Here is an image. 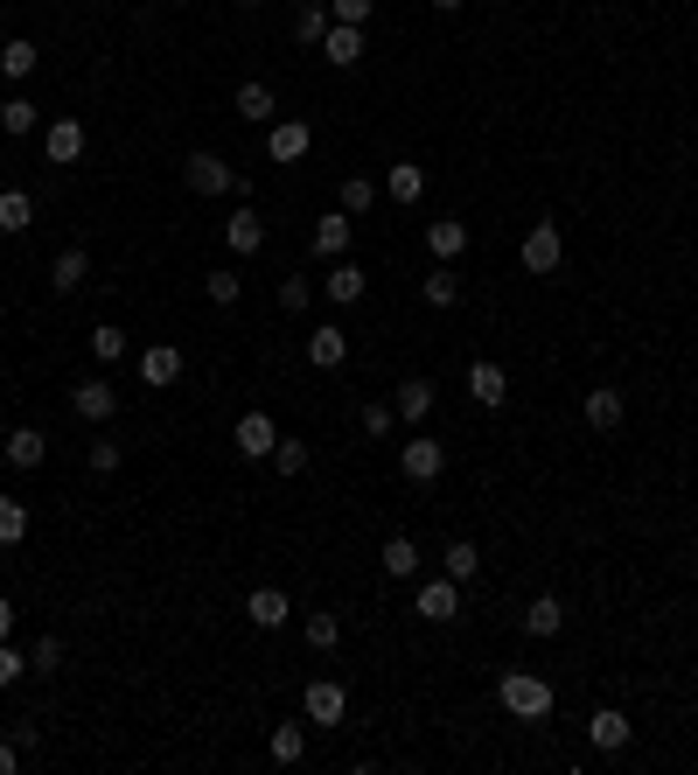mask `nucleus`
<instances>
[{"instance_id":"nucleus-7","label":"nucleus","mask_w":698,"mask_h":775,"mask_svg":"<svg viewBox=\"0 0 698 775\" xmlns=\"http://www.w3.org/2000/svg\"><path fill=\"white\" fill-rule=\"evenodd\" d=\"M300 706H308V720H314V727H335V720L350 713V685H343V677H314Z\"/></svg>"},{"instance_id":"nucleus-2","label":"nucleus","mask_w":698,"mask_h":775,"mask_svg":"<svg viewBox=\"0 0 698 775\" xmlns=\"http://www.w3.org/2000/svg\"><path fill=\"white\" fill-rule=\"evenodd\" d=\"M496 698H503V713H517V720H545V713H552V685H545L538 671H503Z\"/></svg>"},{"instance_id":"nucleus-47","label":"nucleus","mask_w":698,"mask_h":775,"mask_svg":"<svg viewBox=\"0 0 698 775\" xmlns=\"http://www.w3.org/2000/svg\"><path fill=\"white\" fill-rule=\"evenodd\" d=\"M391 426H399V412H391V406H364V433H370V441H385Z\"/></svg>"},{"instance_id":"nucleus-34","label":"nucleus","mask_w":698,"mask_h":775,"mask_svg":"<svg viewBox=\"0 0 698 775\" xmlns=\"http://www.w3.org/2000/svg\"><path fill=\"white\" fill-rule=\"evenodd\" d=\"M420 294H426V308H455V300H461V273L455 266H433L420 280Z\"/></svg>"},{"instance_id":"nucleus-48","label":"nucleus","mask_w":698,"mask_h":775,"mask_svg":"<svg viewBox=\"0 0 698 775\" xmlns=\"http://www.w3.org/2000/svg\"><path fill=\"white\" fill-rule=\"evenodd\" d=\"M14 768H22V748H14V741H0V775H14Z\"/></svg>"},{"instance_id":"nucleus-36","label":"nucleus","mask_w":698,"mask_h":775,"mask_svg":"<svg viewBox=\"0 0 698 775\" xmlns=\"http://www.w3.org/2000/svg\"><path fill=\"white\" fill-rule=\"evenodd\" d=\"M203 294L217 300V308H238V294H244V280L231 266H217V273H203Z\"/></svg>"},{"instance_id":"nucleus-1","label":"nucleus","mask_w":698,"mask_h":775,"mask_svg":"<svg viewBox=\"0 0 698 775\" xmlns=\"http://www.w3.org/2000/svg\"><path fill=\"white\" fill-rule=\"evenodd\" d=\"M182 182L196 189V196H238V203H252V182L238 175L224 155H210V147H196V155H182Z\"/></svg>"},{"instance_id":"nucleus-19","label":"nucleus","mask_w":698,"mask_h":775,"mask_svg":"<svg viewBox=\"0 0 698 775\" xmlns=\"http://www.w3.org/2000/svg\"><path fill=\"white\" fill-rule=\"evenodd\" d=\"M621 420H629V399H621L615 385H594V391H587V426H594V433H615Z\"/></svg>"},{"instance_id":"nucleus-22","label":"nucleus","mask_w":698,"mask_h":775,"mask_svg":"<svg viewBox=\"0 0 698 775\" xmlns=\"http://www.w3.org/2000/svg\"><path fill=\"white\" fill-rule=\"evenodd\" d=\"M350 210H329V217H314V252L322 259H350Z\"/></svg>"},{"instance_id":"nucleus-14","label":"nucleus","mask_w":698,"mask_h":775,"mask_svg":"<svg viewBox=\"0 0 698 775\" xmlns=\"http://www.w3.org/2000/svg\"><path fill=\"white\" fill-rule=\"evenodd\" d=\"M224 244H231L238 259H252V252H266V224H259V210H231V224H224Z\"/></svg>"},{"instance_id":"nucleus-28","label":"nucleus","mask_w":698,"mask_h":775,"mask_svg":"<svg viewBox=\"0 0 698 775\" xmlns=\"http://www.w3.org/2000/svg\"><path fill=\"white\" fill-rule=\"evenodd\" d=\"M35 64H43V49H35L28 35H14V43L0 49V78H8V84H22V78H35Z\"/></svg>"},{"instance_id":"nucleus-8","label":"nucleus","mask_w":698,"mask_h":775,"mask_svg":"<svg viewBox=\"0 0 698 775\" xmlns=\"http://www.w3.org/2000/svg\"><path fill=\"white\" fill-rule=\"evenodd\" d=\"M70 412L91 420V426H105L112 412H119V391H112L105 377H84V385H70Z\"/></svg>"},{"instance_id":"nucleus-12","label":"nucleus","mask_w":698,"mask_h":775,"mask_svg":"<svg viewBox=\"0 0 698 775\" xmlns=\"http://www.w3.org/2000/svg\"><path fill=\"white\" fill-rule=\"evenodd\" d=\"M412 608H420V622H455V615H461V580H447V573L426 580Z\"/></svg>"},{"instance_id":"nucleus-18","label":"nucleus","mask_w":698,"mask_h":775,"mask_svg":"<svg viewBox=\"0 0 698 775\" xmlns=\"http://www.w3.org/2000/svg\"><path fill=\"white\" fill-rule=\"evenodd\" d=\"M587 741H594L600 754H621V748H629V713H621V706H600L594 720H587Z\"/></svg>"},{"instance_id":"nucleus-43","label":"nucleus","mask_w":698,"mask_h":775,"mask_svg":"<svg viewBox=\"0 0 698 775\" xmlns=\"http://www.w3.org/2000/svg\"><path fill=\"white\" fill-rule=\"evenodd\" d=\"M308 300H314V287H308L300 273H287V280H279V308H287V315H308Z\"/></svg>"},{"instance_id":"nucleus-9","label":"nucleus","mask_w":698,"mask_h":775,"mask_svg":"<svg viewBox=\"0 0 698 775\" xmlns=\"http://www.w3.org/2000/svg\"><path fill=\"white\" fill-rule=\"evenodd\" d=\"M273 447H279L273 412H244V420H238V455L244 461H273Z\"/></svg>"},{"instance_id":"nucleus-16","label":"nucleus","mask_w":698,"mask_h":775,"mask_svg":"<svg viewBox=\"0 0 698 775\" xmlns=\"http://www.w3.org/2000/svg\"><path fill=\"white\" fill-rule=\"evenodd\" d=\"M364 287H370V280H364V266H356V259H335L329 280H322V294L335 300V308H356V300H364Z\"/></svg>"},{"instance_id":"nucleus-35","label":"nucleus","mask_w":698,"mask_h":775,"mask_svg":"<svg viewBox=\"0 0 698 775\" xmlns=\"http://www.w3.org/2000/svg\"><path fill=\"white\" fill-rule=\"evenodd\" d=\"M35 224V196L28 189H0V231H28Z\"/></svg>"},{"instance_id":"nucleus-45","label":"nucleus","mask_w":698,"mask_h":775,"mask_svg":"<svg viewBox=\"0 0 698 775\" xmlns=\"http://www.w3.org/2000/svg\"><path fill=\"white\" fill-rule=\"evenodd\" d=\"M22 671H28V650H14V636H8V642H0V692H8Z\"/></svg>"},{"instance_id":"nucleus-50","label":"nucleus","mask_w":698,"mask_h":775,"mask_svg":"<svg viewBox=\"0 0 698 775\" xmlns=\"http://www.w3.org/2000/svg\"><path fill=\"white\" fill-rule=\"evenodd\" d=\"M433 8H440V14H461V0H433Z\"/></svg>"},{"instance_id":"nucleus-3","label":"nucleus","mask_w":698,"mask_h":775,"mask_svg":"<svg viewBox=\"0 0 698 775\" xmlns=\"http://www.w3.org/2000/svg\"><path fill=\"white\" fill-rule=\"evenodd\" d=\"M559 259H565V231L552 217H538L531 231H524V244H517V266L524 273H559Z\"/></svg>"},{"instance_id":"nucleus-5","label":"nucleus","mask_w":698,"mask_h":775,"mask_svg":"<svg viewBox=\"0 0 698 775\" xmlns=\"http://www.w3.org/2000/svg\"><path fill=\"white\" fill-rule=\"evenodd\" d=\"M399 468H405V482H440L447 441H433V433H412V441L399 447Z\"/></svg>"},{"instance_id":"nucleus-23","label":"nucleus","mask_w":698,"mask_h":775,"mask_svg":"<svg viewBox=\"0 0 698 775\" xmlns=\"http://www.w3.org/2000/svg\"><path fill=\"white\" fill-rule=\"evenodd\" d=\"M0 455H8L14 468H43V461H49V441H43V426H14Z\"/></svg>"},{"instance_id":"nucleus-6","label":"nucleus","mask_w":698,"mask_h":775,"mask_svg":"<svg viewBox=\"0 0 698 775\" xmlns=\"http://www.w3.org/2000/svg\"><path fill=\"white\" fill-rule=\"evenodd\" d=\"M266 155H273L279 168L308 161V155H314V126H308V119H273V126H266Z\"/></svg>"},{"instance_id":"nucleus-41","label":"nucleus","mask_w":698,"mask_h":775,"mask_svg":"<svg viewBox=\"0 0 698 775\" xmlns=\"http://www.w3.org/2000/svg\"><path fill=\"white\" fill-rule=\"evenodd\" d=\"M91 356H99V364H119V356H126V329H112V321H105V329H91Z\"/></svg>"},{"instance_id":"nucleus-25","label":"nucleus","mask_w":698,"mask_h":775,"mask_svg":"<svg viewBox=\"0 0 698 775\" xmlns=\"http://www.w3.org/2000/svg\"><path fill=\"white\" fill-rule=\"evenodd\" d=\"M391 412H399L405 426H420L426 412H433V385H426V377H405V385L391 391Z\"/></svg>"},{"instance_id":"nucleus-10","label":"nucleus","mask_w":698,"mask_h":775,"mask_svg":"<svg viewBox=\"0 0 698 775\" xmlns=\"http://www.w3.org/2000/svg\"><path fill=\"white\" fill-rule=\"evenodd\" d=\"M84 280H91V252L84 244H64V252L49 259V287L70 300V294H84Z\"/></svg>"},{"instance_id":"nucleus-53","label":"nucleus","mask_w":698,"mask_h":775,"mask_svg":"<svg viewBox=\"0 0 698 775\" xmlns=\"http://www.w3.org/2000/svg\"><path fill=\"white\" fill-rule=\"evenodd\" d=\"M0 503H8V497H0Z\"/></svg>"},{"instance_id":"nucleus-38","label":"nucleus","mask_w":698,"mask_h":775,"mask_svg":"<svg viewBox=\"0 0 698 775\" xmlns=\"http://www.w3.org/2000/svg\"><path fill=\"white\" fill-rule=\"evenodd\" d=\"M266 748H273V762H300V754H308V733L287 720V727H273V741H266Z\"/></svg>"},{"instance_id":"nucleus-13","label":"nucleus","mask_w":698,"mask_h":775,"mask_svg":"<svg viewBox=\"0 0 698 775\" xmlns=\"http://www.w3.org/2000/svg\"><path fill=\"white\" fill-rule=\"evenodd\" d=\"M468 399L489 406V412L511 399V377H503V364H489V356H482V364H468Z\"/></svg>"},{"instance_id":"nucleus-29","label":"nucleus","mask_w":698,"mask_h":775,"mask_svg":"<svg viewBox=\"0 0 698 775\" xmlns=\"http://www.w3.org/2000/svg\"><path fill=\"white\" fill-rule=\"evenodd\" d=\"M377 196H385V182H370V175H343V196H335V210L364 217V210H377Z\"/></svg>"},{"instance_id":"nucleus-46","label":"nucleus","mask_w":698,"mask_h":775,"mask_svg":"<svg viewBox=\"0 0 698 775\" xmlns=\"http://www.w3.org/2000/svg\"><path fill=\"white\" fill-rule=\"evenodd\" d=\"M370 8H377V0H329V14H335V22H350V29H364Z\"/></svg>"},{"instance_id":"nucleus-40","label":"nucleus","mask_w":698,"mask_h":775,"mask_svg":"<svg viewBox=\"0 0 698 775\" xmlns=\"http://www.w3.org/2000/svg\"><path fill=\"white\" fill-rule=\"evenodd\" d=\"M22 538H28V503L8 497V503H0V545H22Z\"/></svg>"},{"instance_id":"nucleus-15","label":"nucleus","mask_w":698,"mask_h":775,"mask_svg":"<svg viewBox=\"0 0 698 775\" xmlns=\"http://www.w3.org/2000/svg\"><path fill=\"white\" fill-rule=\"evenodd\" d=\"M308 364H314V371H343V364H350V335L335 329V321H322V329L308 335Z\"/></svg>"},{"instance_id":"nucleus-42","label":"nucleus","mask_w":698,"mask_h":775,"mask_svg":"<svg viewBox=\"0 0 698 775\" xmlns=\"http://www.w3.org/2000/svg\"><path fill=\"white\" fill-rule=\"evenodd\" d=\"M64 664V636H35L28 642V671H56Z\"/></svg>"},{"instance_id":"nucleus-52","label":"nucleus","mask_w":698,"mask_h":775,"mask_svg":"<svg viewBox=\"0 0 698 775\" xmlns=\"http://www.w3.org/2000/svg\"><path fill=\"white\" fill-rule=\"evenodd\" d=\"M0 189H8V175H0Z\"/></svg>"},{"instance_id":"nucleus-49","label":"nucleus","mask_w":698,"mask_h":775,"mask_svg":"<svg viewBox=\"0 0 698 775\" xmlns=\"http://www.w3.org/2000/svg\"><path fill=\"white\" fill-rule=\"evenodd\" d=\"M8 636H14V601L0 594V642H8Z\"/></svg>"},{"instance_id":"nucleus-51","label":"nucleus","mask_w":698,"mask_h":775,"mask_svg":"<svg viewBox=\"0 0 698 775\" xmlns=\"http://www.w3.org/2000/svg\"><path fill=\"white\" fill-rule=\"evenodd\" d=\"M238 8H259V0H238Z\"/></svg>"},{"instance_id":"nucleus-32","label":"nucleus","mask_w":698,"mask_h":775,"mask_svg":"<svg viewBox=\"0 0 698 775\" xmlns=\"http://www.w3.org/2000/svg\"><path fill=\"white\" fill-rule=\"evenodd\" d=\"M329 22H335V14H329V0H300V14H294V43H314V49H322Z\"/></svg>"},{"instance_id":"nucleus-17","label":"nucleus","mask_w":698,"mask_h":775,"mask_svg":"<svg viewBox=\"0 0 698 775\" xmlns=\"http://www.w3.org/2000/svg\"><path fill=\"white\" fill-rule=\"evenodd\" d=\"M322 56L335 70H356L364 64V29H350V22H329V35H322Z\"/></svg>"},{"instance_id":"nucleus-37","label":"nucleus","mask_w":698,"mask_h":775,"mask_svg":"<svg viewBox=\"0 0 698 775\" xmlns=\"http://www.w3.org/2000/svg\"><path fill=\"white\" fill-rule=\"evenodd\" d=\"M300 636H308V650H335V642H343V622H335V615H308V622H300Z\"/></svg>"},{"instance_id":"nucleus-30","label":"nucleus","mask_w":698,"mask_h":775,"mask_svg":"<svg viewBox=\"0 0 698 775\" xmlns=\"http://www.w3.org/2000/svg\"><path fill=\"white\" fill-rule=\"evenodd\" d=\"M377 566H385L391 580H412V573H420V545H412L405 532H399V538H385V552H377Z\"/></svg>"},{"instance_id":"nucleus-26","label":"nucleus","mask_w":698,"mask_h":775,"mask_svg":"<svg viewBox=\"0 0 698 775\" xmlns=\"http://www.w3.org/2000/svg\"><path fill=\"white\" fill-rule=\"evenodd\" d=\"M238 119L273 126V84H266V78H244V84H238Z\"/></svg>"},{"instance_id":"nucleus-33","label":"nucleus","mask_w":698,"mask_h":775,"mask_svg":"<svg viewBox=\"0 0 698 775\" xmlns=\"http://www.w3.org/2000/svg\"><path fill=\"white\" fill-rule=\"evenodd\" d=\"M524 629H531V636H559L565 629V601L559 594H538L531 608H524Z\"/></svg>"},{"instance_id":"nucleus-31","label":"nucleus","mask_w":698,"mask_h":775,"mask_svg":"<svg viewBox=\"0 0 698 775\" xmlns=\"http://www.w3.org/2000/svg\"><path fill=\"white\" fill-rule=\"evenodd\" d=\"M440 573H447V580H461V588H468V580L482 573V552H476V545H468V538H447V552H440Z\"/></svg>"},{"instance_id":"nucleus-20","label":"nucleus","mask_w":698,"mask_h":775,"mask_svg":"<svg viewBox=\"0 0 698 775\" xmlns=\"http://www.w3.org/2000/svg\"><path fill=\"white\" fill-rule=\"evenodd\" d=\"M426 252L440 259V266H455V259L468 252V224H461V217H440V224H426Z\"/></svg>"},{"instance_id":"nucleus-39","label":"nucleus","mask_w":698,"mask_h":775,"mask_svg":"<svg viewBox=\"0 0 698 775\" xmlns=\"http://www.w3.org/2000/svg\"><path fill=\"white\" fill-rule=\"evenodd\" d=\"M273 468H279V476H300V468H308V441L279 433V447H273Z\"/></svg>"},{"instance_id":"nucleus-24","label":"nucleus","mask_w":698,"mask_h":775,"mask_svg":"<svg viewBox=\"0 0 698 775\" xmlns=\"http://www.w3.org/2000/svg\"><path fill=\"white\" fill-rule=\"evenodd\" d=\"M385 196H391V203H420V196H426V168H420V161H391V168H385Z\"/></svg>"},{"instance_id":"nucleus-44","label":"nucleus","mask_w":698,"mask_h":775,"mask_svg":"<svg viewBox=\"0 0 698 775\" xmlns=\"http://www.w3.org/2000/svg\"><path fill=\"white\" fill-rule=\"evenodd\" d=\"M91 468H99V476H112V468H119L126 461V447L119 441H112V433H99V441H91V455H84Z\"/></svg>"},{"instance_id":"nucleus-27","label":"nucleus","mask_w":698,"mask_h":775,"mask_svg":"<svg viewBox=\"0 0 698 775\" xmlns=\"http://www.w3.org/2000/svg\"><path fill=\"white\" fill-rule=\"evenodd\" d=\"M140 377H147L155 391H161V385H175V377H182V350H175V343H155V350L140 356Z\"/></svg>"},{"instance_id":"nucleus-4","label":"nucleus","mask_w":698,"mask_h":775,"mask_svg":"<svg viewBox=\"0 0 698 775\" xmlns=\"http://www.w3.org/2000/svg\"><path fill=\"white\" fill-rule=\"evenodd\" d=\"M84 147H91V134H84V119H70V112L43 126V161H49V168H78Z\"/></svg>"},{"instance_id":"nucleus-21","label":"nucleus","mask_w":698,"mask_h":775,"mask_svg":"<svg viewBox=\"0 0 698 775\" xmlns=\"http://www.w3.org/2000/svg\"><path fill=\"white\" fill-rule=\"evenodd\" d=\"M0 134H8V140H28V134H43V105H28L22 91H8V105H0Z\"/></svg>"},{"instance_id":"nucleus-11","label":"nucleus","mask_w":698,"mask_h":775,"mask_svg":"<svg viewBox=\"0 0 698 775\" xmlns=\"http://www.w3.org/2000/svg\"><path fill=\"white\" fill-rule=\"evenodd\" d=\"M244 622H252V629H287L294 601L279 594V588H252V594H244Z\"/></svg>"}]
</instances>
